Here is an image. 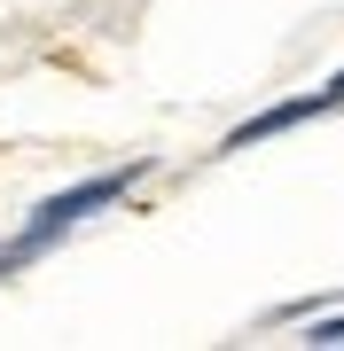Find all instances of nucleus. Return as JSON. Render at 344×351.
Listing matches in <instances>:
<instances>
[{
  "instance_id": "nucleus-1",
  "label": "nucleus",
  "mask_w": 344,
  "mask_h": 351,
  "mask_svg": "<svg viewBox=\"0 0 344 351\" xmlns=\"http://www.w3.org/2000/svg\"><path fill=\"white\" fill-rule=\"evenodd\" d=\"M141 172H149V164H126V172H94V180H78V188L47 195V203H39V211H32L24 226H16L24 258H47L55 242H63V234H78V226H87L94 211H102V203H117V195H126V188H133Z\"/></svg>"
},
{
  "instance_id": "nucleus-2",
  "label": "nucleus",
  "mask_w": 344,
  "mask_h": 351,
  "mask_svg": "<svg viewBox=\"0 0 344 351\" xmlns=\"http://www.w3.org/2000/svg\"><path fill=\"white\" fill-rule=\"evenodd\" d=\"M329 110H344V71L329 78V86L297 94V101H274V110H258L251 125H235V133H227V149H258L266 133H290V125H306V117H329Z\"/></svg>"
},
{
  "instance_id": "nucleus-3",
  "label": "nucleus",
  "mask_w": 344,
  "mask_h": 351,
  "mask_svg": "<svg viewBox=\"0 0 344 351\" xmlns=\"http://www.w3.org/2000/svg\"><path fill=\"white\" fill-rule=\"evenodd\" d=\"M306 343H313V351H329V343H344V320H313V328H306Z\"/></svg>"
}]
</instances>
